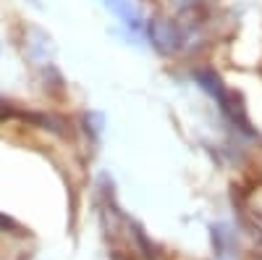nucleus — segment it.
I'll list each match as a JSON object with an SVG mask.
<instances>
[{"mask_svg": "<svg viewBox=\"0 0 262 260\" xmlns=\"http://www.w3.org/2000/svg\"><path fill=\"white\" fill-rule=\"evenodd\" d=\"M144 32H147V37L152 39V45H155L160 53L179 50L181 42H184L181 29L173 24V21H168V18H149L147 27H144Z\"/></svg>", "mask_w": 262, "mask_h": 260, "instance_id": "1", "label": "nucleus"}, {"mask_svg": "<svg viewBox=\"0 0 262 260\" xmlns=\"http://www.w3.org/2000/svg\"><path fill=\"white\" fill-rule=\"evenodd\" d=\"M107 3V8H111L116 16H121L123 18V24L128 27V29H134L137 34H142L144 32V21H142V11H139V6H137V0H105Z\"/></svg>", "mask_w": 262, "mask_h": 260, "instance_id": "2", "label": "nucleus"}]
</instances>
